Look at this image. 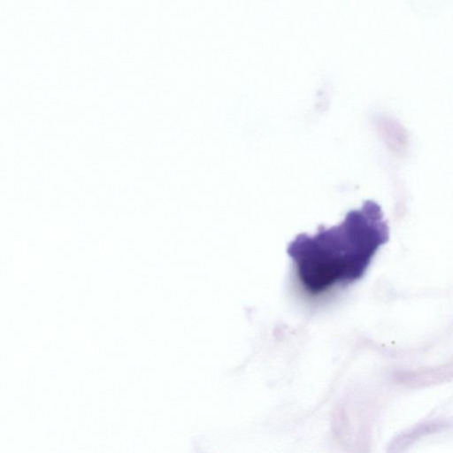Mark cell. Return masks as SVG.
<instances>
[{
    "label": "cell",
    "mask_w": 453,
    "mask_h": 453,
    "mask_svg": "<svg viewBox=\"0 0 453 453\" xmlns=\"http://www.w3.org/2000/svg\"><path fill=\"white\" fill-rule=\"evenodd\" d=\"M389 239L380 206L367 200L337 226H319L315 234H298L287 250L296 280L310 296L360 280L378 250Z\"/></svg>",
    "instance_id": "cell-1"
}]
</instances>
